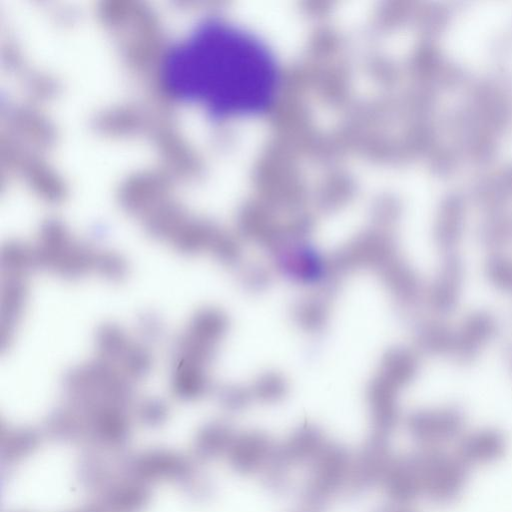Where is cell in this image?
Returning <instances> with one entry per match:
<instances>
[{"instance_id": "cell-1", "label": "cell", "mask_w": 512, "mask_h": 512, "mask_svg": "<svg viewBox=\"0 0 512 512\" xmlns=\"http://www.w3.org/2000/svg\"><path fill=\"white\" fill-rule=\"evenodd\" d=\"M167 81L220 118L255 116L278 96L281 72L267 44L226 21L204 23L167 61Z\"/></svg>"}, {"instance_id": "cell-2", "label": "cell", "mask_w": 512, "mask_h": 512, "mask_svg": "<svg viewBox=\"0 0 512 512\" xmlns=\"http://www.w3.org/2000/svg\"><path fill=\"white\" fill-rule=\"evenodd\" d=\"M352 462L349 450L328 443L310 464V475L300 492L304 510L321 512L331 497L344 490Z\"/></svg>"}, {"instance_id": "cell-3", "label": "cell", "mask_w": 512, "mask_h": 512, "mask_svg": "<svg viewBox=\"0 0 512 512\" xmlns=\"http://www.w3.org/2000/svg\"><path fill=\"white\" fill-rule=\"evenodd\" d=\"M412 454L419 469L422 494L437 504H450L461 495L468 479V466L458 456L432 447Z\"/></svg>"}, {"instance_id": "cell-4", "label": "cell", "mask_w": 512, "mask_h": 512, "mask_svg": "<svg viewBox=\"0 0 512 512\" xmlns=\"http://www.w3.org/2000/svg\"><path fill=\"white\" fill-rule=\"evenodd\" d=\"M392 460L387 437L374 433L352 459L344 493L356 497L382 483Z\"/></svg>"}, {"instance_id": "cell-5", "label": "cell", "mask_w": 512, "mask_h": 512, "mask_svg": "<svg viewBox=\"0 0 512 512\" xmlns=\"http://www.w3.org/2000/svg\"><path fill=\"white\" fill-rule=\"evenodd\" d=\"M463 427L464 415L455 407L419 411L408 420L412 437L427 446L456 438Z\"/></svg>"}, {"instance_id": "cell-6", "label": "cell", "mask_w": 512, "mask_h": 512, "mask_svg": "<svg viewBox=\"0 0 512 512\" xmlns=\"http://www.w3.org/2000/svg\"><path fill=\"white\" fill-rule=\"evenodd\" d=\"M507 440L496 429H481L466 435L459 443L457 456L469 467L499 460L506 452Z\"/></svg>"}, {"instance_id": "cell-7", "label": "cell", "mask_w": 512, "mask_h": 512, "mask_svg": "<svg viewBox=\"0 0 512 512\" xmlns=\"http://www.w3.org/2000/svg\"><path fill=\"white\" fill-rule=\"evenodd\" d=\"M276 443L261 432H248L232 443L230 454L235 469L244 474L260 473Z\"/></svg>"}, {"instance_id": "cell-8", "label": "cell", "mask_w": 512, "mask_h": 512, "mask_svg": "<svg viewBox=\"0 0 512 512\" xmlns=\"http://www.w3.org/2000/svg\"><path fill=\"white\" fill-rule=\"evenodd\" d=\"M382 484L397 503L409 502L422 494L420 473L413 454L393 458Z\"/></svg>"}, {"instance_id": "cell-9", "label": "cell", "mask_w": 512, "mask_h": 512, "mask_svg": "<svg viewBox=\"0 0 512 512\" xmlns=\"http://www.w3.org/2000/svg\"><path fill=\"white\" fill-rule=\"evenodd\" d=\"M493 330L494 320L490 315L483 312L473 314L455 334L452 352L463 361L471 360Z\"/></svg>"}, {"instance_id": "cell-10", "label": "cell", "mask_w": 512, "mask_h": 512, "mask_svg": "<svg viewBox=\"0 0 512 512\" xmlns=\"http://www.w3.org/2000/svg\"><path fill=\"white\" fill-rule=\"evenodd\" d=\"M327 444L324 435L317 428L304 426L296 430L280 445L286 460L294 465L311 464Z\"/></svg>"}, {"instance_id": "cell-11", "label": "cell", "mask_w": 512, "mask_h": 512, "mask_svg": "<svg viewBox=\"0 0 512 512\" xmlns=\"http://www.w3.org/2000/svg\"><path fill=\"white\" fill-rule=\"evenodd\" d=\"M462 281V263L455 255L444 260L443 268L433 289V302L441 312L453 309L458 299Z\"/></svg>"}, {"instance_id": "cell-12", "label": "cell", "mask_w": 512, "mask_h": 512, "mask_svg": "<svg viewBox=\"0 0 512 512\" xmlns=\"http://www.w3.org/2000/svg\"><path fill=\"white\" fill-rule=\"evenodd\" d=\"M486 271L489 279L498 287L512 290V262L501 257L488 260Z\"/></svg>"}, {"instance_id": "cell-13", "label": "cell", "mask_w": 512, "mask_h": 512, "mask_svg": "<svg viewBox=\"0 0 512 512\" xmlns=\"http://www.w3.org/2000/svg\"><path fill=\"white\" fill-rule=\"evenodd\" d=\"M453 334L446 326L433 325L426 334V341L429 348L437 352H450L454 344Z\"/></svg>"}, {"instance_id": "cell-14", "label": "cell", "mask_w": 512, "mask_h": 512, "mask_svg": "<svg viewBox=\"0 0 512 512\" xmlns=\"http://www.w3.org/2000/svg\"><path fill=\"white\" fill-rule=\"evenodd\" d=\"M375 512H413L411 510L396 506H381Z\"/></svg>"}, {"instance_id": "cell-15", "label": "cell", "mask_w": 512, "mask_h": 512, "mask_svg": "<svg viewBox=\"0 0 512 512\" xmlns=\"http://www.w3.org/2000/svg\"><path fill=\"white\" fill-rule=\"evenodd\" d=\"M302 512H309V511L304 510V511H302Z\"/></svg>"}]
</instances>
